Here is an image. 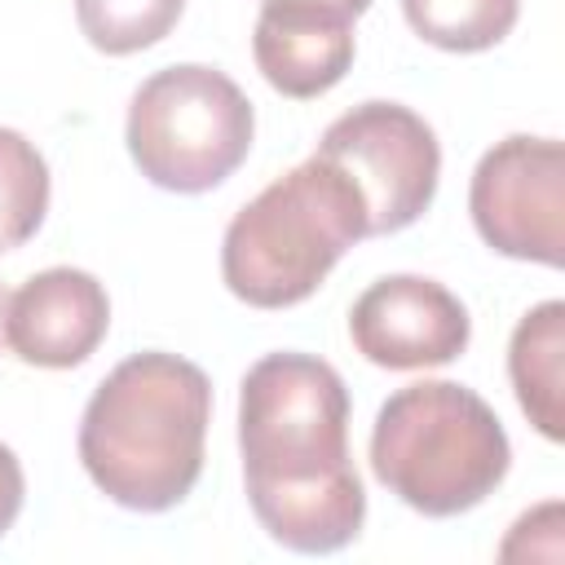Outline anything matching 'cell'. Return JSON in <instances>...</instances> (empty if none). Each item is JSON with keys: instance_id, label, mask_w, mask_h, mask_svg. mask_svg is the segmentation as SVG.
<instances>
[{"instance_id": "cell-17", "label": "cell", "mask_w": 565, "mask_h": 565, "mask_svg": "<svg viewBox=\"0 0 565 565\" xmlns=\"http://www.w3.org/2000/svg\"><path fill=\"white\" fill-rule=\"evenodd\" d=\"M4 313H9V296H4V287H0V349L9 344V340H4Z\"/></svg>"}, {"instance_id": "cell-9", "label": "cell", "mask_w": 565, "mask_h": 565, "mask_svg": "<svg viewBox=\"0 0 565 565\" xmlns=\"http://www.w3.org/2000/svg\"><path fill=\"white\" fill-rule=\"evenodd\" d=\"M110 331L106 287L88 269L53 265L31 274L4 313V340L26 366L66 371L97 353Z\"/></svg>"}, {"instance_id": "cell-7", "label": "cell", "mask_w": 565, "mask_h": 565, "mask_svg": "<svg viewBox=\"0 0 565 565\" xmlns=\"http://www.w3.org/2000/svg\"><path fill=\"white\" fill-rule=\"evenodd\" d=\"M477 234L512 260L561 269L565 260V146L556 137H503L468 185Z\"/></svg>"}, {"instance_id": "cell-6", "label": "cell", "mask_w": 565, "mask_h": 565, "mask_svg": "<svg viewBox=\"0 0 565 565\" xmlns=\"http://www.w3.org/2000/svg\"><path fill=\"white\" fill-rule=\"evenodd\" d=\"M318 154L358 185L371 234H397L415 225L437 194V132L402 102H362L344 110L322 132Z\"/></svg>"}, {"instance_id": "cell-4", "label": "cell", "mask_w": 565, "mask_h": 565, "mask_svg": "<svg viewBox=\"0 0 565 565\" xmlns=\"http://www.w3.org/2000/svg\"><path fill=\"white\" fill-rule=\"evenodd\" d=\"M512 446L481 393L455 380L397 388L371 428V472L424 516H459L508 477Z\"/></svg>"}, {"instance_id": "cell-11", "label": "cell", "mask_w": 565, "mask_h": 565, "mask_svg": "<svg viewBox=\"0 0 565 565\" xmlns=\"http://www.w3.org/2000/svg\"><path fill=\"white\" fill-rule=\"evenodd\" d=\"M508 375L516 388L521 411L547 437H565V305L543 300L534 305L508 344Z\"/></svg>"}, {"instance_id": "cell-12", "label": "cell", "mask_w": 565, "mask_h": 565, "mask_svg": "<svg viewBox=\"0 0 565 565\" xmlns=\"http://www.w3.org/2000/svg\"><path fill=\"white\" fill-rule=\"evenodd\" d=\"M402 9L419 40L446 53H481L516 26L521 0H402Z\"/></svg>"}, {"instance_id": "cell-14", "label": "cell", "mask_w": 565, "mask_h": 565, "mask_svg": "<svg viewBox=\"0 0 565 565\" xmlns=\"http://www.w3.org/2000/svg\"><path fill=\"white\" fill-rule=\"evenodd\" d=\"M181 9H185V0H75L84 40L110 57L141 53V49L159 44L177 26Z\"/></svg>"}, {"instance_id": "cell-2", "label": "cell", "mask_w": 565, "mask_h": 565, "mask_svg": "<svg viewBox=\"0 0 565 565\" xmlns=\"http://www.w3.org/2000/svg\"><path fill=\"white\" fill-rule=\"evenodd\" d=\"M207 419L212 384L203 366L159 349L132 353L84 406L79 463L110 503L168 512L203 472Z\"/></svg>"}, {"instance_id": "cell-15", "label": "cell", "mask_w": 565, "mask_h": 565, "mask_svg": "<svg viewBox=\"0 0 565 565\" xmlns=\"http://www.w3.org/2000/svg\"><path fill=\"white\" fill-rule=\"evenodd\" d=\"M22 494H26L22 463H18V455L0 441V534L18 521V512H22Z\"/></svg>"}, {"instance_id": "cell-8", "label": "cell", "mask_w": 565, "mask_h": 565, "mask_svg": "<svg viewBox=\"0 0 565 565\" xmlns=\"http://www.w3.org/2000/svg\"><path fill=\"white\" fill-rule=\"evenodd\" d=\"M353 349L384 371H424L455 362L472 340L463 300L437 278L388 274L349 309Z\"/></svg>"}, {"instance_id": "cell-1", "label": "cell", "mask_w": 565, "mask_h": 565, "mask_svg": "<svg viewBox=\"0 0 565 565\" xmlns=\"http://www.w3.org/2000/svg\"><path fill=\"white\" fill-rule=\"evenodd\" d=\"M238 450L247 503L287 552L327 556L366 521L349 455V388L313 353H265L238 388Z\"/></svg>"}, {"instance_id": "cell-3", "label": "cell", "mask_w": 565, "mask_h": 565, "mask_svg": "<svg viewBox=\"0 0 565 565\" xmlns=\"http://www.w3.org/2000/svg\"><path fill=\"white\" fill-rule=\"evenodd\" d=\"M362 238H371V230L358 185L313 150L238 207L221 243V278L256 309H291L309 300Z\"/></svg>"}, {"instance_id": "cell-10", "label": "cell", "mask_w": 565, "mask_h": 565, "mask_svg": "<svg viewBox=\"0 0 565 565\" xmlns=\"http://www.w3.org/2000/svg\"><path fill=\"white\" fill-rule=\"evenodd\" d=\"M353 13L331 0H260L252 57L265 84L309 102L335 88L353 66Z\"/></svg>"}, {"instance_id": "cell-13", "label": "cell", "mask_w": 565, "mask_h": 565, "mask_svg": "<svg viewBox=\"0 0 565 565\" xmlns=\"http://www.w3.org/2000/svg\"><path fill=\"white\" fill-rule=\"evenodd\" d=\"M49 212V163L18 128H0V252L35 238Z\"/></svg>"}, {"instance_id": "cell-16", "label": "cell", "mask_w": 565, "mask_h": 565, "mask_svg": "<svg viewBox=\"0 0 565 565\" xmlns=\"http://www.w3.org/2000/svg\"><path fill=\"white\" fill-rule=\"evenodd\" d=\"M331 4H340L344 13H353V18H362L366 9H371V0H331Z\"/></svg>"}, {"instance_id": "cell-5", "label": "cell", "mask_w": 565, "mask_h": 565, "mask_svg": "<svg viewBox=\"0 0 565 565\" xmlns=\"http://www.w3.org/2000/svg\"><path fill=\"white\" fill-rule=\"evenodd\" d=\"M256 115L247 93L212 66L154 71L128 102V154L141 177L172 194L221 185L252 150Z\"/></svg>"}]
</instances>
